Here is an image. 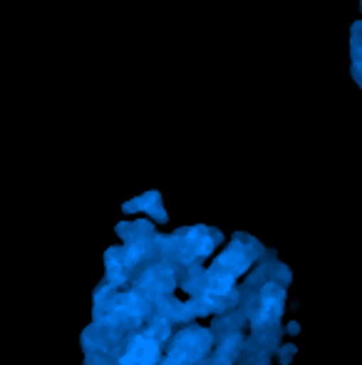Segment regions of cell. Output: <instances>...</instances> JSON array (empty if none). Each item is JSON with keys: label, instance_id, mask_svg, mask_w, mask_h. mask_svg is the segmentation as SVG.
I'll return each instance as SVG.
<instances>
[{"label": "cell", "instance_id": "3", "mask_svg": "<svg viewBox=\"0 0 362 365\" xmlns=\"http://www.w3.org/2000/svg\"><path fill=\"white\" fill-rule=\"evenodd\" d=\"M124 212H147L151 219L166 221V212L161 207V194L159 192H147L139 199H132L124 204Z\"/></svg>", "mask_w": 362, "mask_h": 365}, {"label": "cell", "instance_id": "5", "mask_svg": "<svg viewBox=\"0 0 362 365\" xmlns=\"http://www.w3.org/2000/svg\"><path fill=\"white\" fill-rule=\"evenodd\" d=\"M360 10H362V3H360Z\"/></svg>", "mask_w": 362, "mask_h": 365}, {"label": "cell", "instance_id": "4", "mask_svg": "<svg viewBox=\"0 0 362 365\" xmlns=\"http://www.w3.org/2000/svg\"><path fill=\"white\" fill-rule=\"evenodd\" d=\"M350 55L355 68H362V20L350 28Z\"/></svg>", "mask_w": 362, "mask_h": 365}, {"label": "cell", "instance_id": "2", "mask_svg": "<svg viewBox=\"0 0 362 365\" xmlns=\"http://www.w3.org/2000/svg\"><path fill=\"white\" fill-rule=\"evenodd\" d=\"M159 343L149 331H142L132 336L127 351L119 356V365H154L159 361Z\"/></svg>", "mask_w": 362, "mask_h": 365}, {"label": "cell", "instance_id": "1", "mask_svg": "<svg viewBox=\"0 0 362 365\" xmlns=\"http://www.w3.org/2000/svg\"><path fill=\"white\" fill-rule=\"evenodd\" d=\"M213 336L201 326H188L171 341V351L166 353L161 365H201L203 358L211 353Z\"/></svg>", "mask_w": 362, "mask_h": 365}]
</instances>
